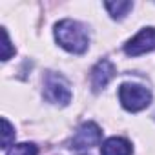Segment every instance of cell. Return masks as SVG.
<instances>
[{"label":"cell","mask_w":155,"mask_h":155,"mask_svg":"<svg viewBox=\"0 0 155 155\" xmlns=\"http://www.w3.org/2000/svg\"><path fill=\"white\" fill-rule=\"evenodd\" d=\"M55 38L60 44V48H64L69 53H77V55L84 53L90 46V38H88L84 26L71 18L60 20L55 26Z\"/></svg>","instance_id":"6da1fadb"},{"label":"cell","mask_w":155,"mask_h":155,"mask_svg":"<svg viewBox=\"0 0 155 155\" xmlns=\"http://www.w3.org/2000/svg\"><path fill=\"white\" fill-rule=\"evenodd\" d=\"M119 101L128 111H140L150 106L151 102V93L148 88L140 84H131L126 82L119 88Z\"/></svg>","instance_id":"7a4b0ae2"},{"label":"cell","mask_w":155,"mask_h":155,"mask_svg":"<svg viewBox=\"0 0 155 155\" xmlns=\"http://www.w3.org/2000/svg\"><path fill=\"white\" fill-rule=\"evenodd\" d=\"M44 97L49 102L66 106L71 101V90H69L68 81L58 73H51V71L46 73V77H44Z\"/></svg>","instance_id":"3957f363"},{"label":"cell","mask_w":155,"mask_h":155,"mask_svg":"<svg viewBox=\"0 0 155 155\" xmlns=\"http://www.w3.org/2000/svg\"><path fill=\"white\" fill-rule=\"evenodd\" d=\"M131 144L126 139L120 137H111L102 144L101 155H131Z\"/></svg>","instance_id":"52a82bcc"},{"label":"cell","mask_w":155,"mask_h":155,"mask_svg":"<svg viewBox=\"0 0 155 155\" xmlns=\"http://www.w3.org/2000/svg\"><path fill=\"white\" fill-rule=\"evenodd\" d=\"M2 33H4V44H2V46H4V53H2V60H9V57H11L15 51L11 49V42H9V35H8V31L4 29Z\"/></svg>","instance_id":"8fae6325"},{"label":"cell","mask_w":155,"mask_h":155,"mask_svg":"<svg viewBox=\"0 0 155 155\" xmlns=\"http://www.w3.org/2000/svg\"><path fill=\"white\" fill-rule=\"evenodd\" d=\"M38 150L35 144H29V142H22V144H17L15 148H11L8 151V155H37Z\"/></svg>","instance_id":"30bf717a"},{"label":"cell","mask_w":155,"mask_h":155,"mask_svg":"<svg viewBox=\"0 0 155 155\" xmlns=\"http://www.w3.org/2000/svg\"><path fill=\"white\" fill-rule=\"evenodd\" d=\"M104 8L110 11V15L113 18H122L128 15V11L133 8V4L131 2H106Z\"/></svg>","instance_id":"ba28073f"},{"label":"cell","mask_w":155,"mask_h":155,"mask_svg":"<svg viewBox=\"0 0 155 155\" xmlns=\"http://www.w3.org/2000/svg\"><path fill=\"white\" fill-rule=\"evenodd\" d=\"M2 126H4V131H2V148H9L11 146V142H15V130H13V126L9 124V120L4 117L2 119Z\"/></svg>","instance_id":"9c48e42d"},{"label":"cell","mask_w":155,"mask_h":155,"mask_svg":"<svg viewBox=\"0 0 155 155\" xmlns=\"http://www.w3.org/2000/svg\"><path fill=\"white\" fill-rule=\"evenodd\" d=\"M102 139V131L95 122H84L79 126V130L75 131L73 139L69 140L71 150H86L91 146H97Z\"/></svg>","instance_id":"277c9868"},{"label":"cell","mask_w":155,"mask_h":155,"mask_svg":"<svg viewBox=\"0 0 155 155\" xmlns=\"http://www.w3.org/2000/svg\"><path fill=\"white\" fill-rule=\"evenodd\" d=\"M153 49H155V28H144V29H140L124 46V51H126L128 57H139V55L150 53Z\"/></svg>","instance_id":"5b68a950"},{"label":"cell","mask_w":155,"mask_h":155,"mask_svg":"<svg viewBox=\"0 0 155 155\" xmlns=\"http://www.w3.org/2000/svg\"><path fill=\"white\" fill-rule=\"evenodd\" d=\"M115 77V66L108 60V58H102L95 64V68L91 69V86L95 91L102 90L108 86V82Z\"/></svg>","instance_id":"8992f818"}]
</instances>
